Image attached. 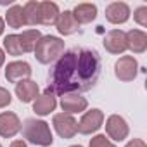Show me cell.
I'll list each match as a JSON object with an SVG mask.
<instances>
[{
    "label": "cell",
    "mask_w": 147,
    "mask_h": 147,
    "mask_svg": "<svg viewBox=\"0 0 147 147\" xmlns=\"http://www.w3.org/2000/svg\"><path fill=\"white\" fill-rule=\"evenodd\" d=\"M126 38V49L131 50L133 54H142L147 49V35L142 30H130L125 33Z\"/></svg>",
    "instance_id": "obj_15"
},
{
    "label": "cell",
    "mask_w": 147,
    "mask_h": 147,
    "mask_svg": "<svg viewBox=\"0 0 147 147\" xmlns=\"http://www.w3.org/2000/svg\"><path fill=\"white\" fill-rule=\"evenodd\" d=\"M106 133H107L109 138H113L116 142L125 140L128 137V133H130L126 119L123 116H119V114H111L106 119Z\"/></svg>",
    "instance_id": "obj_7"
},
{
    "label": "cell",
    "mask_w": 147,
    "mask_h": 147,
    "mask_svg": "<svg viewBox=\"0 0 147 147\" xmlns=\"http://www.w3.org/2000/svg\"><path fill=\"white\" fill-rule=\"evenodd\" d=\"M106 19L113 24H123L130 19V7L125 2H113L106 7Z\"/></svg>",
    "instance_id": "obj_12"
},
{
    "label": "cell",
    "mask_w": 147,
    "mask_h": 147,
    "mask_svg": "<svg viewBox=\"0 0 147 147\" xmlns=\"http://www.w3.org/2000/svg\"><path fill=\"white\" fill-rule=\"evenodd\" d=\"M21 121L16 113L4 111L0 113V137L4 138H12L21 131Z\"/></svg>",
    "instance_id": "obj_8"
},
{
    "label": "cell",
    "mask_w": 147,
    "mask_h": 147,
    "mask_svg": "<svg viewBox=\"0 0 147 147\" xmlns=\"http://www.w3.org/2000/svg\"><path fill=\"white\" fill-rule=\"evenodd\" d=\"M4 49L9 52V55H23V47L19 42V35H7L4 38Z\"/></svg>",
    "instance_id": "obj_22"
},
{
    "label": "cell",
    "mask_w": 147,
    "mask_h": 147,
    "mask_svg": "<svg viewBox=\"0 0 147 147\" xmlns=\"http://www.w3.org/2000/svg\"><path fill=\"white\" fill-rule=\"evenodd\" d=\"M11 147H28V145H26L24 140H14V142L11 144Z\"/></svg>",
    "instance_id": "obj_27"
},
{
    "label": "cell",
    "mask_w": 147,
    "mask_h": 147,
    "mask_svg": "<svg viewBox=\"0 0 147 147\" xmlns=\"http://www.w3.org/2000/svg\"><path fill=\"white\" fill-rule=\"evenodd\" d=\"M125 147H147V145H145L144 140H140V138H133V140H130Z\"/></svg>",
    "instance_id": "obj_26"
},
{
    "label": "cell",
    "mask_w": 147,
    "mask_h": 147,
    "mask_svg": "<svg viewBox=\"0 0 147 147\" xmlns=\"http://www.w3.org/2000/svg\"><path fill=\"white\" fill-rule=\"evenodd\" d=\"M38 4L36 0H30L23 5V11H24V19H26V24L28 26H36L38 24Z\"/></svg>",
    "instance_id": "obj_21"
},
{
    "label": "cell",
    "mask_w": 147,
    "mask_h": 147,
    "mask_svg": "<svg viewBox=\"0 0 147 147\" xmlns=\"http://www.w3.org/2000/svg\"><path fill=\"white\" fill-rule=\"evenodd\" d=\"M5 21L11 28H23L26 24V19H24V11H23V5H12L9 7V11L5 12Z\"/></svg>",
    "instance_id": "obj_19"
},
{
    "label": "cell",
    "mask_w": 147,
    "mask_h": 147,
    "mask_svg": "<svg viewBox=\"0 0 147 147\" xmlns=\"http://www.w3.org/2000/svg\"><path fill=\"white\" fill-rule=\"evenodd\" d=\"M102 61L94 49L66 50L49 73L47 92L52 95L80 94L95 87L100 76Z\"/></svg>",
    "instance_id": "obj_1"
},
{
    "label": "cell",
    "mask_w": 147,
    "mask_h": 147,
    "mask_svg": "<svg viewBox=\"0 0 147 147\" xmlns=\"http://www.w3.org/2000/svg\"><path fill=\"white\" fill-rule=\"evenodd\" d=\"M61 107L66 114H76L88 107V100L80 94H64L61 95Z\"/></svg>",
    "instance_id": "obj_10"
},
{
    "label": "cell",
    "mask_w": 147,
    "mask_h": 147,
    "mask_svg": "<svg viewBox=\"0 0 147 147\" xmlns=\"http://www.w3.org/2000/svg\"><path fill=\"white\" fill-rule=\"evenodd\" d=\"M0 147H2V145H0Z\"/></svg>",
    "instance_id": "obj_31"
},
{
    "label": "cell",
    "mask_w": 147,
    "mask_h": 147,
    "mask_svg": "<svg viewBox=\"0 0 147 147\" xmlns=\"http://www.w3.org/2000/svg\"><path fill=\"white\" fill-rule=\"evenodd\" d=\"M11 102H12V95H11V92H9L7 88H4V87H0V109L7 107Z\"/></svg>",
    "instance_id": "obj_25"
},
{
    "label": "cell",
    "mask_w": 147,
    "mask_h": 147,
    "mask_svg": "<svg viewBox=\"0 0 147 147\" xmlns=\"http://www.w3.org/2000/svg\"><path fill=\"white\" fill-rule=\"evenodd\" d=\"M31 76V66L24 61L9 62L5 67V78L9 83H19L23 80H30Z\"/></svg>",
    "instance_id": "obj_9"
},
{
    "label": "cell",
    "mask_w": 147,
    "mask_h": 147,
    "mask_svg": "<svg viewBox=\"0 0 147 147\" xmlns=\"http://www.w3.org/2000/svg\"><path fill=\"white\" fill-rule=\"evenodd\" d=\"M38 92H40V87L33 80H23V82L16 83V95H18V99L23 104H28V102L36 100Z\"/></svg>",
    "instance_id": "obj_13"
},
{
    "label": "cell",
    "mask_w": 147,
    "mask_h": 147,
    "mask_svg": "<svg viewBox=\"0 0 147 147\" xmlns=\"http://www.w3.org/2000/svg\"><path fill=\"white\" fill-rule=\"evenodd\" d=\"M5 62V54H4V50L0 49V67H2V64Z\"/></svg>",
    "instance_id": "obj_28"
},
{
    "label": "cell",
    "mask_w": 147,
    "mask_h": 147,
    "mask_svg": "<svg viewBox=\"0 0 147 147\" xmlns=\"http://www.w3.org/2000/svg\"><path fill=\"white\" fill-rule=\"evenodd\" d=\"M59 5L55 2H40L38 4V24L43 26H50L55 24L57 18H59Z\"/></svg>",
    "instance_id": "obj_14"
},
{
    "label": "cell",
    "mask_w": 147,
    "mask_h": 147,
    "mask_svg": "<svg viewBox=\"0 0 147 147\" xmlns=\"http://www.w3.org/2000/svg\"><path fill=\"white\" fill-rule=\"evenodd\" d=\"M52 125L61 138H73L78 133V121L71 114H66V113L55 114L52 119Z\"/></svg>",
    "instance_id": "obj_5"
},
{
    "label": "cell",
    "mask_w": 147,
    "mask_h": 147,
    "mask_svg": "<svg viewBox=\"0 0 147 147\" xmlns=\"http://www.w3.org/2000/svg\"><path fill=\"white\" fill-rule=\"evenodd\" d=\"M55 28H57V31L61 35L67 36V35L76 33L78 28H80V24L76 23V19H75V16H73L71 11H64V12L59 14L57 21H55Z\"/></svg>",
    "instance_id": "obj_16"
},
{
    "label": "cell",
    "mask_w": 147,
    "mask_h": 147,
    "mask_svg": "<svg viewBox=\"0 0 147 147\" xmlns=\"http://www.w3.org/2000/svg\"><path fill=\"white\" fill-rule=\"evenodd\" d=\"M71 12L78 24H88L97 18V7L94 4H78Z\"/></svg>",
    "instance_id": "obj_18"
},
{
    "label": "cell",
    "mask_w": 147,
    "mask_h": 147,
    "mask_svg": "<svg viewBox=\"0 0 147 147\" xmlns=\"http://www.w3.org/2000/svg\"><path fill=\"white\" fill-rule=\"evenodd\" d=\"M133 19L140 24V26H147V7L142 5L133 12Z\"/></svg>",
    "instance_id": "obj_24"
},
{
    "label": "cell",
    "mask_w": 147,
    "mask_h": 147,
    "mask_svg": "<svg viewBox=\"0 0 147 147\" xmlns=\"http://www.w3.org/2000/svg\"><path fill=\"white\" fill-rule=\"evenodd\" d=\"M138 73V62L133 55H123L114 64V75L119 82H133Z\"/></svg>",
    "instance_id": "obj_4"
},
{
    "label": "cell",
    "mask_w": 147,
    "mask_h": 147,
    "mask_svg": "<svg viewBox=\"0 0 147 147\" xmlns=\"http://www.w3.org/2000/svg\"><path fill=\"white\" fill-rule=\"evenodd\" d=\"M102 123H104V113L100 109H90L78 121V131L82 135H92L102 126Z\"/></svg>",
    "instance_id": "obj_6"
},
{
    "label": "cell",
    "mask_w": 147,
    "mask_h": 147,
    "mask_svg": "<svg viewBox=\"0 0 147 147\" xmlns=\"http://www.w3.org/2000/svg\"><path fill=\"white\" fill-rule=\"evenodd\" d=\"M23 137L40 147H49L54 144V137L50 131L49 123H45L43 119H36V118H28L23 123Z\"/></svg>",
    "instance_id": "obj_2"
},
{
    "label": "cell",
    "mask_w": 147,
    "mask_h": 147,
    "mask_svg": "<svg viewBox=\"0 0 147 147\" xmlns=\"http://www.w3.org/2000/svg\"><path fill=\"white\" fill-rule=\"evenodd\" d=\"M104 47L109 54H114V55H119L126 50V38H125V31L121 30H111L106 38H104Z\"/></svg>",
    "instance_id": "obj_11"
},
{
    "label": "cell",
    "mask_w": 147,
    "mask_h": 147,
    "mask_svg": "<svg viewBox=\"0 0 147 147\" xmlns=\"http://www.w3.org/2000/svg\"><path fill=\"white\" fill-rule=\"evenodd\" d=\"M35 57L40 64H50L64 54V42L59 36L45 35L35 45Z\"/></svg>",
    "instance_id": "obj_3"
},
{
    "label": "cell",
    "mask_w": 147,
    "mask_h": 147,
    "mask_svg": "<svg viewBox=\"0 0 147 147\" xmlns=\"http://www.w3.org/2000/svg\"><path fill=\"white\" fill-rule=\"evenodd\" d=\"M71 147H83V145H71Z\"/></svg>",
    "instance_id": "obj_30"
},
{
    "label": "cell",
    "mask_w": 147,
    "mask_h": 147,
    "mask_svg": "<svg viewBox=\"0 0 147 147\" xmlns=\"http://www.w3.org/2000/svg\"><path fill=\"white\" fill-rule=\"evenodd\" d=\"M88 147H116L106 135H95L94 138H90V145Z\"/></svg>",
    "instance_id": "obj_23"
},
{
    "label": "cell",
    "mask_w": 147,
    "mask_h": 147,
    "mask_svg": "<svg viewBox=\"0 0 147 147\" xmlns=\"http://www.w3.org/2000/svg\"><path fill=\"white\" fill-rule=\"evenodd\" d=\"M42 38V33L38 30H26L19 35V42H21V47H23V52L28 54V52H33L35 50V45L36 42Z\"/></svg>",
    "instance_id": "obj_20"
},
{
    "label": "cell",
    "mask_w": 147,
    "mask_h": 147,
    "mask_svg": "<svg viewBox=\"0 0 147 147\" xmlns=\"http://www.w3.org/2000/svg\"><path fill=\"white\" fill-rule=\"evenodd\" d=\"M4 26H5V23H4V19H2V18H0V35L4 33Z\"/></svg>",
    "instance_id": "obj_29"
},
{
    "label": "cell",
    "mask_w": 147,
    "mask_h": 147,
    "mask_svg": "<svg viewBox=\"0 0 147 147\" xmlns=\"http://www.w3.org/2000/svg\"><path fill=\"white\" fill-rule=\"evenodd\" d=\"M55 107H57L55 95L49 94L47 90L43 92V95H38L36 100L33 102V111H35V114H38V116H47V114H50Z\"/></svg>",
    "instance_id": "obj_17"
}]
</instances>
